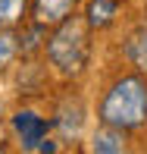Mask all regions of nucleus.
<instances>
[{
  "label": "nucleus",
  "instance_id": "obj_1",
  "mask_svg": "<svg viewBox=\"0 0 147 154\" xmlns=\"http://www.w3.org/2000/svg\"><path fill=\"white\" fill-rule=\"evenodd\" d=\"M100 120L116 129H138L147 123V82L141 75H125L113 82L100 104Z\"/></svg>",
  "mask_w": 147,
  "mask_h": 154
},
{
  "label": "nucleus",
  "instance_id": "obj_2",
  "mask_svg": "<svg viewBox=\"0 0 147 154\" xmlns=\"http://www.w3.org/2000/svg\"><path fill=\"white\" fill-rule=\"evenodd\" d=\"M47 57L50 63L60 69V72L72 75L85 66L88 60V35H85V25L78 19H63L60 29L53 32V38L47 41Z\"/></svg>",
  "mask_w": 147,
  "mask_h": 154
},
{
  "label": "nucleus",
  "instance_id": "obj_3",
  "mask_svg": "<svg viewBox=\"0 0 147 154\" xmlns=\"http://www.w3.org/2000/svg\"><path fill=\"white\" fill-rule=\"evenodd\" d=\"M13 129H16L25 151H53L57 148L53 142H47V120L31 113V110H19L13 116Z\"/></svg>",
  "mask_w": 147,
  "mask_h": 154
},
{
  "label": "nucleus",
  "instance_id": "obj_4",
  "mask_svg": "<svg viewBox=\"0 0 147 154\" xmlns=\"http://www.w3.org/2000/svg\"><path fill=\"white\" fill-rule=\"evenodd\" d=\"M75 0H34V19L38 25H60L63 19H69Z\"/></svg>",
  "mask_w": 147,
  "mask_h": 154
},
{
  "label": "nucleus",
  "instance_id": "obj_5",
  "mask_svg": "<svg viewBox=\"0 0 147 154\" xmlns=\"http://www.w3.org/2000/svg\"><path fill=\"white\" fill-rule=\"evenodd\" d=\"M91 151L94 154H119V151H125V129H116V126L103 123V129H97L94 142H91Z\"/></svg>",
  "mask_w": 147,
  "mask_h": 154
},
{
  "label": "nucleus",
  "instance_id": "obj_6",
  "mask_svg": "<svg viewBox=\"0 0 147 154\" xmlns=\"http://www.w3.org/2000/svg\"><path fill=\"white\" fill-rule=\"evenodd\" d=\"M60 129H63V135L66 138H75L81 132V123H85V107H81V101L78 97H69L66 104L60 107Z\"/></svg>",
  "mask_w": 147,
  "mask_h": 154
},
{
  "label": "nucleus",
  "instance_id": "obj_7",
  "mask_svg": "<svg viewBox=\"0 0 147 154\" xmlns=\"http://www.w3.org/2000/svg\"><path fill=\"white\" fill-rule=\"evenodd\" d=\"M116 16V0H91L88 3V25L107 29Z\"/></svg>",
  "mask_w": 147,
  "mask_h": 154
},
{
  "label": "nucleus",
  "instance_id": "obj_8",
  "mask_svg": "<svg viewBox=\"0 0 147 154\" xmlns=\"http://www.w3.org/2000/svg\"><path fill=\"white\" fill-rule=\"evenodd\" d=\"M125 54H128V60L135 63L141 72H147V29H138V32L128 38Z\"/></svg>",
  "mask_w": 147,
  "mask_h": 154
},
{
  "label": "nucleus",
  "instance_id": "obj_9",
  "mask_svg": "<svg viewBox=\"0 0 147 154\" xmlns=\"http://www.w3.org/2000/svg\"><path fill=\"white\" fill-rule=\"evenodd\" d=\"M25 3H28V0H0V29L19 22L22 13H25Z\"/></svg>",
  "mask_w": 147,
  "mask_h": 154
},
{
  "label": "nucleus",
  "instance_id": "obj_10",
  "mask_svg": "<svg viewBox=\"0 0 147 154\" xmlns=\"http://www.w3.org/2000/svg\"><path fill=\"white\" fill-rule=\"evenodd\" d=\"M16 51H19V38L13 32H6V29H0V69H6L13 63V57H16Z\"/></svg>",
  "mask_w": 147,
  "mask_h": 154
}]
</instances>
